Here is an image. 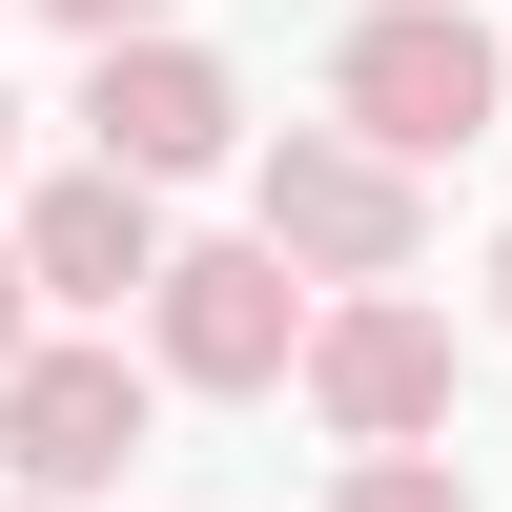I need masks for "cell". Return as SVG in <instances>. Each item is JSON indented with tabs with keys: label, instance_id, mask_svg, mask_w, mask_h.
<instances>
[{
	"label": "cell",
	"instance_id": "6da1fadb",
	"mask_svg": "<svg viewBox=\"0 0 512 512\" xmlns=\"http://www.w3.org/2000/svg\"><path fill=\"white\" fill-rule=\"evenodd\" d=\"M328 103H349V144L410 185V164L492 144V21H472V0H369L349 62H328Z\"/></svg>",
	"mask_w": 512,
	"mask_h": 512
},
{
	"label": "cell",
	"instance_id": "7a4b0ae2",
	"mask_svg": "<svg viewBox=\"0 0 512 512\" xmlns=\"http://www.w3.org/2000/svg\"><path fill=\"white\" fill-rule=\"evenodd\" d=\"M144 349L185 369V390H287V369H308V287H287L267 246H164Z\"/></svg>",
	"mask_w": 512,
	"mask_h": 512
},
{
	"label": "cell",
	"instance_id": "3957f363",
	"mask_svg": "<svg viewBox=\"0 0 512 512\" xmlns=\"http://www.w3.org/2000/svg\"><path fill=\"white\" fill-rule=\"evenodd\" d=\"M226 62H205V41H103V62H82V164H103V185H185V164H226Z\"/></svg>",
	"mask_w": 512,
	"mask_h": 512
},
{
	"label": "cell",
	"instance_id": "277c9868",
	"mask_svg": "<svg viewBox=\"0 0 512 512\" xmlns=\"http://www.w3.org/2000/svg\"><path fill=\"white\" fill-rule=\"evenodd\" d=\"M308 410H328L349 451H431V431H451V328L390 308V287L308 308Z\"/></svg>",
	"mask_w": 512,
	"mask_h": 512
},
{
	"label": "cell",
	"instance_id": "5b68a950",
	"mask_svg": "<svg viewBox=\"0 0 512 512\" xmlns=\"http://www.w3.org/2000/svg\"><path fill=\"white\" fill-rule=\"evenodd\" d=\"M267 267L390 287V267H410V185H390L369 144H328V123H287V144H267Z\"/></svg>",
	"mask_w": 512,
	"mask_h": 512
},
{
	"label": "cell",
	"instance_id": "8992f818",
	"mask_svg": "<svg viewBox=\"0 0 512 512\" xmlns=\"http://www.w3.org/2000/svg\"><path fill=\"white\" fill-rule=\"evenodd\" d=\"M0 451H21V512L41 492H103L123 451H144V369L123 349H21L0 369Z\"/></svg>",
	"mask_w": 512,
	"mask_h": 512
},
{
	"label": "cell",
	"instance_id": "52a82bcc",
	"mask_svg": "<svg viewBox=\"0 0 512 512\" xmlns=\"http://www.w3.org/2000/svg\"><path fill=\"white\" fill-rule=\"evenodd\" d=\"M144 287H164V205L103 185V164H62L21 205V308H144Z\"/></svg>",
	"mask_w": 512,
	"mask_h": 512
},
{
	"label": "cell",
	"instance_id": "ba28073f",
	"mask_svg": "<svg viewBox=\"0 0 512 512\" xmlns=\"http://www.w3.org/2000/svg\"><path fill=\"white\" fill-rule=\"evenodd\" d=\"M328 512H472V472H451V451H369Z\"/></svg>",
	"mask_w": 512,
	"mask_h": 512
},
{
	"label": "cell",
	"instance_id": "9c48e42d",
	"mask_svg": "<svg viewBox=\"0 0 512 512\" xmlns=\"http://www.w3.org/2000/svg\"><path fill=\"white\" fill-rule=\"evenodd\" d=\"M41 21H62L82 62H103V41H164V0H41Z\"/></svg>",
	"mask_w": 512,
	"mask_h": 512
},
{
	"label": "cell",
	"instance_id": "30bf717a",
	"mask_svg": "<svg viewBox=\"0 0 512 512\" xmlns=\"http://www.w3.org/2000/svg\"><path fill=\"white\" fill-rule=\"evenodd\" d=\"M0 369H21V246H0Z\"/></svg>",
	"mask_w": 512,
	"mask_h": 512
},
{
	"label": "cell",
	"instance_id": "8fae6325",
	"mask_svg": "<svg viewBox=\"0 0 512 512\" xmlns=\"http://www.w3.org/2000/svg\"><path fill=\"white\" fill-rule=\"evenodd\" d=\"M492 308H512V246H492Z\"/></svg>",
	"mask_w": 512,
	"mask_h": 512
},
{
	"label": "cell",
	"instance_id": "7c38bea8",
	"mask_svg": "<svg viewBox=\"0 0 512 512\" xmlns=\"http://www.w3.org/2000/svg\"><path fill=\"white\" fill-rule=\"evenodd\" d=\"M0 144H21V103H0Z\"/></svg>",
	"mask_w": 512,
	"mask_h": 512
},
{
	"label": "cell",
	"instance_id": "4fadbf2b",
	"mask_svg": "<svg viewBox=\"0 0 512 512\" xmlns=\"http://www.w3.org/2000/svg\"><path fill=\"white\" fill-rule=\"evenodd\" d=\"M0 512H21V492H0Z\"/></svg>",
	"mask_w": 512,
	"mask_h": 512
}]
</instances>
